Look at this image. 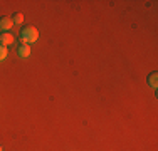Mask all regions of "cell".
I'll return each mask as SVG.
<instances>
[{
  "instance_id": "cell-1",
  "label": "cell",
  "mask_w": 158,
  "mask_h": 151,
  "mask_svg": "<svg viewBox=\"0 0 158 151\" xmlns=\"http://www.w3.org/2000/svg\"><path fill=\"white\" fill-rule=\"evenodd\" d=\"M37 37H39V32L34 25H27L20 30V44H31V42H35Z\"/></svg>"
},
{
  "instance_id": "cell-2",
  "label": "cell",
  "mask_w": 158,
  "mask_h": 151,
  "mask_svg": "<svg viewBox=\"0 0 158 151\" xmlns=\"http://www.w3.org/2000/svg\"><path fill=\"white\" fill-rule=\"evenodd\" d=\"M17 54H19V57L27 59L29 55H31V47H29V44H19V47H17Z\"/></svg>"
},
{
  "instance_id": "cell-3",
  "label": "cell",
  "mask_w": 158,
  "mask_h": 151,
  "mask_svg": "<svg viewBox=\"0 0 158 151\" xmlns=\"http://www.w3.org/2000/svg\"><path fill=\"white\" fill-rule=\"evenodd\" d=\"M0 44L2 45H12L14 44V35L12 34H9V32H2L0 34Z\"/></svg>"
},
{
  "instance_id": "cell-4",
  "label": "cell",
  "mask_w": 158,
  "mask_h": 151,
  "mask_svg": "<svg viewBox=\"0 0 158 151\" xmlns=\"http://www.w3.org/2000/svg\"><path fill=\"white\" fill-rule=\"evenodd\" d=\"M12 25H14V22L10 17H0V30H5L7 32Z\"/></svg>"
},
{
  "instance_id": "cell-5",
  "label": "cell",
  "mask_w": 158,
  "mask_h": 151,
  "mask_svg": "<svg viewBox=\"0 0 158 151\" xmlns=\"http://www.w3.org/2000/svg\"><path fill=\"white\" fill-rule=\"evenodd\" d=\"M146 82H148L152 88H156V84H158V72H155V71H153V72L150 74L148 77H146Z\"/></svg>"
},
{
  "instance_id": "cell-6",
  "label": "cell",
  "mask_w": 158,
  "mask_h": 151,
  "mask_svg": "<svg viewBox=\"0 0 158 151\" xmlns=\"http://www.w3.org/2000/svg\"><path fill=\"white\" fill-rule=\"evenodd\" d=\"M12 22L14 24H22V22H24V15H22L20 12H15L12 15Z\"/></svg>"
},
{
  "instance_id": "cell-7",
  "label": "cell",
  "mask_w": 158,
  "mask_h": 151,
  "mask_svg": "<svg viewBox=\"0 0 158 151\" xmlns=\"http://www.w3.org/2000/svg\"><path fill=\"white\" fill-rule=\"evenodd\" d=\"M5 57H7V47L0 44V62H2V60H5Z\"/></svg>"
},
{
  "instance_id": "cell-8",
  "label": "cell",
  "mask_w": 158,
  "mask_h": 151,
  "mask_svg": "<svg viewBox=\"0 0 158 151\" xmlns=\"http://www.w3.org/2000/svg\"><path fill=\"white\" fill-rule=\"evenodd\" d=\"M0 151H3V148H2V146H0Z\"/></svg>"
}]
</instances>
